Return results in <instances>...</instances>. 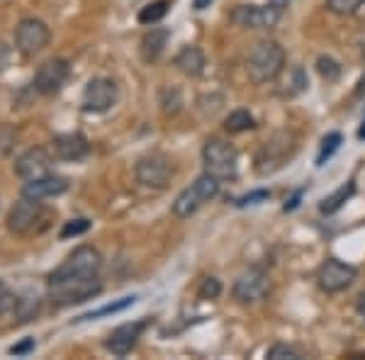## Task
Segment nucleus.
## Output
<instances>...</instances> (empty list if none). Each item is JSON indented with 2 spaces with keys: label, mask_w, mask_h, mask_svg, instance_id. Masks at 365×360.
<instances>
[{
  "label": "nucleus",
  "mask_w": 365,
  "mask_h": 360,
  "mask_svg": "<svg viewBox=\"0 0 365 360\" xmlns=\"http://www.w3.org/2000/svg\"><path fill=\"white\" fill-rule=\"evenodd\" d=\"M88 229H91V220H86V217H81V220H71L63 224V229H61V239H71V236H81V234H86Z\"/></svg>",
  "instance_id": "7c9ffc66"
},
{
  "label": "nucleus",
  "mask_w": 365,
  "mask_h": 360,
  "mask_svg": "<svg viewBox=\"0 0 365 360\" xmlns=\"http://www.w3.org/2000/svg\"><path fill=\"white\" fill-rule=\"evenodd\" d=\"M341 141H344V137H341L339 132H331V134H327V137L322 139V149H319V156H317V166H324V163H327L329 158L339 151Z\"/></svg>",
  "instance_id": "a878e982"
},
{
  "label": "nucleus",
  "mask_w": 365,
  "mask_h": 360,
  "mask_svg": "<svg viewBox=\"0 0 365 360\" xmlns=\"http://www.w3.org/2000/svg\"><path fill=\"white\" fill-rule=\"evenodd\" d=\"M32 351H34V339H25V341H20V344H15L13 348H10L13 356H27V353H32Z\"/></svg>",
  "instance_id": "72a5a7b5"
},
{
  "label": "nucleus",
  "mask_w": 365,
  "mask_h": 360,
  "mask_svg": "<svg viewBox=\"0 0 365 360\" xmlns=\"http://www.w3.org/2000/svg\"><path fill=\"white\" fill-rule=\"evenodd\" d=\"M51 149H54V156L58 161H83V158L91 153V144L83 134L78 132H68V134H56L51 139Z\"/></svg>",
  "instance_id": "f3484780"
},
{
  "label": "nucleus",
  "mask_w": 365,
  "mask_h": 360,
  "mask_svg": "<svg viewBox=\"0 0 365 360\" xmlns=\"http://www.w3.org/2000/svg\"><path fill=\"white\" fill-rule=\"evenodd\" d=\"M222 294V282L217 277H205L202 287H200L197 297L200 299H217Z\"/></svg>",
  "instance_id": "2f4dec72"
},
{
  "label": "nucleus",
  "mask_w": 365,
  "mask_h": 360,
  "mask_svg": "<svg viewBox=\"0 0 365 360\" xmlns=\"http://www.w3.org/2000/svg\"><path fill=\"white\" fill-rule=\"evenodd\" d=\"M71 76V66L66 58H46L42 66L37 68V73H34V91L39 93V96H56V93H61V88L66 86Z\"/></svg>",
  "instance_id": "ddd939ff"
},
{
  "label": "nucleus",
  "mask_w": 365,
  "mask_h": 360,
  "mask_svg": "<svg viewBox=\"0 0 365 360\" xmlns=\"http://www.w3.org/2000/svg\"><path fill=\"white\" fill-rule=\"evenodd\" d=\"M270 197V192L268 190H253L249 195H244V197H239L237 202V207H246V205H258V202H266V200Z\"/></svg>",
  "instance_id": "473e14b6"
},
{
  "label": "nucleus",
  "mask_w": 365,
  "mask_h": 360,
  "mask_svg": "<svg viewBox=\"0 0 365 360\" xmlns=\"http://www.w3.org/2000/svg\"><path fill=\"white\" fill-rule=\"evenodd\" d=\"M15 302H17V294L13 292V287L5 280H0V317L15 312Z\"/></svg>",
  "instance_id": "c756f323"
},
{
  "label": "nucleus",
  "mask_w": 365,
  "mask_h": 360,
  "mask_svg": "<svg viewBox=\"0 0 365 360\" xmlns=\"http://www.w3.org/2000/svg\"><path fill=\"white\" fill-rule=\"evenodd\" d=\"M44 207L42 200H29L22 197L20 202L13 205V210L8 212V229L17 236H27L37 232V227L44 222Z\"/></svg>",
  "instance_id": "9d476101"
},
{
  "label": "nucleus",
  "mask_w": 365,
  "mask_h": 360,
  "mask_svg": "<svg viewBox=\"0 0 365 360\" xmlns=\"http://www.w3.org/2000/svg\"><path fill=\"white\" fill-rule=\"evenodd\" d=\"M103 292L98 277H49V299L54 307H71Z\"/></svg>",
  "instance_id": "f03ea898"
},
{
  "label": "nucleus",
  "mask_w": 365,
  "mask_h": 360,
  "mask_svg": "<svg viewBox=\"0 0 365 360\" xmlns=\"http://www.w3.org/2000/svg\"><path fill=\"white\" fill-rule=\"evenodd\" d=\"M134 302H137V297H122V299H117V302H110V304H105V307H100V309H93V312H88V314L83 317H78V322H91V319H100V317H108V314H117V312H125L127 307H132Z\"/></svg>",
  "instance_id": "b1692460"
},
{
  "label": "nucleus",
  "mask_w": 365,
  "mask_h": 360,
  "mask_svg": "<svg viewBox=\"0 0 365 360\" xmlns=\"http://www.w3.org/2000/svg\"><path fill=\"white\" fill-rule=\"evenodd\" d=\"M358 139H361V141H365V122H363V125H361V129H358Z\"/></svg>",
  "instance_id": "ea45409f"
},
{
  "label": "nucleus",
  "mask_w": 365,
  "mask_h": 360,
  "mask_svg": "<svg viewBox=\"0 0 365 360\" xmlns=\"http://www.w3.org/2000/svg\"><path fill=\"white\" fill-rule=\"evenodd\" d=\"M353 192H356V182L349 180L346 185H341L339 190H334L331 195H327V197L322 200L319 212H322V215H336V212L353 197Z\"/></svg>",
  "instance_id": "412c9836"
},
{
  "label": "nucleus",
  "mask_w": 365,
  "mask_h": 360,
  "mask_svg": "<svg viewBox=\"0 0 365 360\" xmlns=\"http://www.w3.org/2000/svg\"><path fill=\"white\" fill-rule=\"evenodd\" d=\"M173 63H175V68H178L180 73L190 76V78H197V76H202L205 66H207L202 49H197V46H185V49H180V54L175 56Z\"/></svg>",
  "instance_id": "aec40b11"
},
{
  "label": "nucleus",
  "mask_w": 365,
  "mask_h": 360,
  "mask_svg": "<svg viewBox=\"0 0 365 360\" xmlns=\"http://www.w3.org/2000/svg\"><path fill=\"white\" fill-rule=\"evenodd\" d=\"M256 127V120L249 110H234L232 115L225 120V129L229 134H241V132H249V129Z\"/></svg>",
  "instance_id": "5701e85b"
},
{
  "label": "nucleus",
  "mask_w": 365,
  "mask_h": 360,
  "mask_svg": "<svg viewBox=\"0 0 365 360\" xmlns=\"http://www.w3.org/2000/svg\"><path fill=\"white\" fill-rule=\"evenodd\" d=\"M49 170H51V156H49V151L42 149V146L27 149L15 161V173L20 175L22 180L42 178V175H46Z\"/></svg>",
  "instance_id": "dca6fc26"
},
{
  "label": "nucleus",
  "mask_w": 365,
  "mask_h": 360,
  "mask_svg": "<svg viewBox=\"0 0 365 360\" xmlns=\"http://www.w3.org/2000/svg\"><path fill=\"white\" fill-rule=\"evenodd\" d=\"M317 71H319V76L324 81H329V83L339 81V76H341L339 61H336V58H331V56H319V58H317Z\"/></svg>",
  "instance_id": "bb28decb"
},
{
  "label": "nucleus",
  "mask_w": 365,
  "mask_h": 360,
  "mask_svg": "<svg viewBox=\"0 0 365 360\" xmlns=\"http://www.w3.org/2000/svg\"><path fill=\"white\" fill-rule=\"evenodd\" d=\"M103 256L93 246H78L49 277H98Z\"/></svg>",
  "instance_id": "0eeeda50"
},
{
  "label": "nucleus",
  "mask_w": 365,
  "mask_h": 360,
  "mask_svg": "<svg viewBox=\"0 0 365 360\" xmlns=\"http://www.w3.org/2000/svg\"><path fill=\"white\" fill-rule=\"evenodd\" d=\"M68 190V180L63 175H54L46 173L42 178L27 180L25 187H22V197L29 200H46V197H58Z\"/></svg>",
  "instance_id": "a211bd4d"
},
{
  "label": "nucleus",
  "mask_w": 365,
  "mask_h": 360,
  "mask_svg": "<svg viewBox=\"0 0 365 360\" xmlns=\"http://www.w3.org/2000/svg\"><path fill=\"white\" fill-rule=\"evenodd\" d=\"M51 39V29L46 22L37 20V17H25L20 25L15 27V46L22 56H34L42 49H46Z\"/></svg>",
  "instance_id": "6e6552de"
},
{
  "label": "nucleus",
  "mask_w": 365,
  "mask_h": 360,
  "mask_svg": "<svg viewBox=\"0 0 365 360\" xmlns=\"http://www.w3.org/2000/svg\"><path fill=\"white\" fill-rule=\"evenodd\" d=\"M282 68H285V49L273 39L258 42L246 58V73L258 86L275 81L282 73Z\"/></svg>",
  "instance_id": "f257e3e1"
},
{
  "label": "nucleus",
  "mask_w": 365,
  "mask_h": 360,
  "mask_svg": "<svg viewBox=\"0 0 365 360\" xmlns=\"http://www.w3.org/2000/svg\"><path fill=\"white\" fill-rule=\"evenodd\" d=\"M117 83L110 78H91L83 91V100H81V108L83 112H91V115H103L108 112L113 105L117 103Z\"/></svg>",
  "instance_id": "4468645a"
},
{
  "label": "nucleus",
  "mask_w": 365,
  "mask_h": 360,
  "mask_svg": "<svg viewBox=\"0 0 365 360\" xmlns=\"http://www.w3.org/2000/svg\"><path fill=\"white\" fill-rule=\"evenodd\" d=\"M295 153V137H292L290 132H275L273 137H270L266 144L261 146V151H258V173H273V170H278L282 163H287V158Z\"/></svg>",
  "instance_id": "423d86ee"
},
{
  "label": "nucleus",
  "mask_w": 365,
  "mask_h": 360,
  "mask_svg": "<svg viewBox=\"0 0 365 360\" xmlns=\"http://www.w3.org/2000/svg\"><path fill=\"white\" fill-rule=\"evenodd\" d=\"M134 175H137V180L144 187L163 190V187H168V182L173 180L175 166L166 153H146V156H141L137 161Z\"/></svg>",
  "instance_id": "39448f33"
},
{
  "label": "nucleus",
  "mask_w": 365,
  "mask_h": 360,
  "mask_svg": "<svg viewBox=\"0 0 365 360\" xmlns=\"http://www.w3.org/2000/svg\"><path fill=\"white\" fill-rule=\"evenodd\" d=\"M270 3H273V5H278V8H285V5L290 3V0H270Z\"/></svg>",
  "instance_id": "58836bf2"
},
{
  "label": "nucleus",
  "mask_w": 365,
  "mask_h": 360,
  "mask_svg": "<svg viewBox=\"0 0 365 360\" xmlns=\"http://www.w3.org/2000/svg\"><path fill=\"white\" fill-rule=\"evenodd\" d=\"M299 197H302V190H297L290 200H287V202H285V212H292V210H295L297 205H299Z\"/></svg>",
  "instance_id": "f704fd0d"
},
{
  "label": "nucleus",
  "mask_w": 365,
  "mask_h": 360,
  "mask_svg": "<svg viewBox=\"0 0 365 360\" xmlns=\"http://www.w3.org/2000/svg\"><path fill=\"white\" fill-rule=\"evenodd\" d=\"M365 3V0H327V8L331 10L334 15H353L358 13V8Z\"/></svg>",
  "instance_id": "c85d7f7f"
},
{
  "label": "nucleus",
  "mask_w": 365,
  "mask_h": 360,
  "mask_svg": "<svg viewBox=\"0 0 365 360\" xmlns=\"http://www.w3.org/2000/svg\"><path fill=\"white\" fill-rule=\"evenodd\" d=\"M234 297L244 304H253V302H261L270 294V277L263 268H246L237 280H234L232 287Z\"/></svg>",
  "instance_id": "1a4fd4ad"
},
{
  "label": "nucleus",
  "mask_w": 365,
  "mask_h": 360,
  "mask_svg": "<svg viewBox=\"0 0 365 360\" xmlns=\"http://www.w3.org/2000/svg\"><path fill=\"white\" fill-rule=\"evenodd\" d=\"M182 108V96H180V91L178 88H163L161 91V110H163V115H178Z\"/></svg>",
  "instance_id": "393cba45"
},
{
  "label": "nucleus",
  "mask_w": 365,
  "mask_h": 360,
  "mask_svg": "<svg viewBox=\"0 0 365 360\" xmlns=\"http://www.w3.org/2000/svg\"><path fill=\"white\" fill-rule=\"evenodd\" d=\"M217 195H220V180L210 173H202L190 187H185V190L173 200V215L178 217V220H185V217L195 215L205 202L215 200Z\"/></svg>",
  "instance_id": "20e7f679"
},
{
  "label": "nucleus",
  "mask_w": 365,
  "mask_h": 360,
  "mask_svg": "<svg viewBox=\"0 0 365 360\" xmlns=\"http://www.w3.org/2000/svg\"><path fill=\"white\" fill-rule=\"evenodd\" d=\"M356 96H365V76L361 78V83H358V91H356Z\"/></svg>",
  "instance_id": "4c0bfd02"
},
{
  "label": "nucleus",
  "mask_w": 365,
  "mask_h": 360,
  "mask_svg": "<svg viewBox=\"0 0 365 360\" xmlns=\"http://www.w3.org/2000/svg\"><path fill=\"white\" fill-rule=\"evenodd\" d=\"M358 314H361V319L365 322V292L358 297Z\"/></svg>",
  "instance_id": "e433bc0d"
},
{
  "label": "nucleus",
  "mask_w": 365,
  "mask_h": 360,
  "mask_svg": "<svg viewBox=\"0 0 365 360\" xmlns=\"http://www.w3.org/2000/svg\"><path fill=\"white\" fill-rule=\"evenodd\" d=\"M168 37H170V32H168V29H163V27L149 29V32H146L144 37H141V42H139L141 61H146V63L158 61L161 54H163V49H166V44H168Z\"/></svg>",
  "instance_id": "6ab92c4d"
},
{
  "label": "nucleus",
  "mask_w": 365,
  "mask_h": 360,
  "mask_svg": "<svg viewBox=\"0 0 365 360\" xmlns=\"http://www.w3.org/2000/svg\"><path fill=\"white\" fill-rule=\"evenodd\" d=\"M168 8H170L168 0H154V3L144 5V8L139 10L137 20L141 22V25H156V22H161L163 17H166Z\"/></svg>",
  "instance_id": "4be33fe9"
},
{
  "label": "nucleus",
  "mask_w": 365,
  "mask_h": 360,
  "mask_svg": "<svg viewBox=\"0 0 365 360\" xmlns=\"http://www.w3.org/2000/svg\"><path fill=\"white\" fill-rule=\"evenodd\" d=\"M282 8L278 5H239V8L232 10L229 20L239 27L246 29H270L280 22Z\"/></svg>",
  "instance_id": "9b49d317"
},
{
  "label": "nucleus",
  "mask_w": 365,
  "mask_h": 360,
  "mask_svg": "<svg viewBox=\"0 0 365 360\" xmlns=\"http://www.w3.org/2000/svg\"><path fill=\"white\" fill-rule=\"evenodd\" d=\"M212 5V0H192V8L195 10H205V8H210Z\"/></svg>",
  "instance_id": "c9c22d12"
},
{
  "label": "nucleus",
  "mask_w": 365,
  "mask_h": 360,
  "mask_svg": "<svg viewBox=\"0 0 365 360\" xmlns=\"http://www.w3.org/2000/svg\"><path fill=\"white\" fill-rule=\"evenodd\" d=\"M205 173L217 180H234L239 173V151L225 139H207L202 146Z\"/></svg>",
  "instance_id": "7ed1b4c3"
},
{
  "label": "nucleus",
  "mask_w": 365,
  "mask_h": 360,
  "mask_svg": "<svg viewBox=\"0 0 365 360\" xmlns=\"http://www.w3.org/2000/svg\"><path fill=\"white\" fill-rule=\"evenodd\" d=\"M356 277H358V270L353 268V265H346L344 261H339V258H329V261H324L319 265V270H317V282H319L322 290L329 294L349 290L353 282H356Z\"/></svg>",
  "instance_id": "f8f14e48"
},
{
  "label": "nucleus",
  "mask_w": 365,
  "mask_h": 360,
  "mask_svg": "<svg viewBox=\"0 0 365 360\" xmlns=\"http://www.w3.org/2000/svg\"><path fill=\"white\" fill-rule=\"evenodd\" d=\"M268 360H299L302 351L290 344H275L273 348H268Z\"/></svg>",
  "instance_id": "cd10ccee"
},
{
  "label": "nucleus",
  "mask_w": 365,
  "mask_h": 360,
  "mask_svg": "<svg viewBox=\"0 0 365 360\" xmlns=\"http://www.w3.org/2000/svg\"><path fill=\"white\" fill-rule=\"evenodd\" d=\"M146 326H149V319H144V322L122 324V326H117L115 331L108 336V341H105V348H108L113 356L125 358L127 353H132V348L137 346V341L141 339V334H144Z\"/></svg>",
  "instance_id": "2eb2a0df"
}]
</instances>
